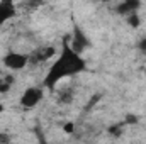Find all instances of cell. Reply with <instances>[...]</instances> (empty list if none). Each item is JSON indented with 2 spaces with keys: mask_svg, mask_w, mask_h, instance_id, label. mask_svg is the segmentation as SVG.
I'll use <instances>...</instances> for the list:
<instances>
[{
  "mask_svg": "<svg viewBox=\"0 0 146 144\" xmlns=\"http://www.w3.org/2000/svg\"><path fill=\"white\" fill-rule=\"evenodd\" d=\"M85 70H87V61L83 59V56L80 53H76L70 46V39L66 36L61 42L60 54L54 56L53 65L49 66V70L42 80V85L49 92H54L56 85L61 80L70 78V76H76V75L83 73Z\"/></svg>",
  "mask_w": 146,
  "mask_h": 144,
  "instance_id": "cell-1",
  "label": "cell"
},
{
  "mask_svg": "<svg viewBox=\"0 0 146 144\" xmlns=\"http://www.w3.org/2000/svg\"><path fill=\"white\" fill-rule=\"evenodd\" d=\"M3 65L12 70V71H19V70H24L27 65H29V54H24V53H17V51H9L5 56H3Z\"/></svg>",
  "mask_w": 146,
  "mask_h": 144,
  "instance_id": "cell-2",
  "label": "cell"
},
{
  "mask_svg": "<svg viewBox=\"0 0 146 144\" xmlns=\"http://www.w3.org/2000/svg\"><path fill=\"white\" fill-rule=\"evenodd\" d=\"M41 98H42V90L41 88L27 87L22 92V95L19 98V104H21V107H24V108H34L41 102Z\"/></svg>",
  "mask_w": 146,
  "mask_h": 144,
  "instance_id": "cell-3",
  "label": "cell"
},
{
  "mask_svg": "<svg viewBox=\"0 0 146 144\" xmlns=\"http://www.w3.org/2000/svg\"><path fill=\"white\" fill-rule=\"evenodd\" d=\"M68 39H70V46H72L76 53H80V54H82L87 48L92 46L90 39L85 36V32H83L78 26H73V32H72V36H68Z\"/></svg>",
  "mask_w": 146,
  "mask_h": 144,
  "instance_id": "cell-4",
  "label": "cell"
},
{
  "mask_svg": "<svg viewBox=\"0 0 146 144\" xmlns=\"http://www.w3.org/2000/svg\"><path fill=\"white\" fill-rule=\"evenodd\" d=\"M56 54H58V51H56V48H53V46L37 48V49L33 51V54H29V65H41V63H46V61L53 59Z\"/></svg>",
  "mask_w": 146,
  "mask_h": 144,
  "instance_id": "cell-5",
  "label": "cell"
},
{
  "mask_svg": "<svg viewBox=\"0 0 146 144\" xmlns=\"http://www.w3.org/2000/svg\"><path fill=\"white\" fill-rule=\"evenodd\" d=\"M17 15V5L14 0H0V27Z\"/></svg>",
  "mask_w": 146,
  "mask_h": 144,
  "instance_id": "cell-6",
  "label": "cell"
},
{
  "mask_svg": "<svg viewBox=\"0 0 146 144\" xmlns=\"http://www.w3.org/2000/svg\"><path fill=\"white\" fill-rule=\"evenodd\" d=\"M139 7H141V0H121L117 3V7H115V12L119 15L126 17V15H129L133 12H138Z\"/></svg>",
  "mask_w": 146,
  "mask_h": 144,
  "instance_id": "cell-7",
  "label": "cell"
},
{
  "mask_svg": "<svg viewBox=\"0 0 146 144\" xmlns=\"http://www.w3.org/2000/svg\"><path fill=\"white\" fill-rule=\"evenodd\" d=\"M14 85V76L12 75H2L0 76V93H5L12 88Z\"/></svg>",
  "mask_w": 146,
  "mask_h": 144,
  "instance_id": "cell-8",
  "label": "cell"
},
{
  "mask_svg": "<svg viewBox=\"0 0 146 144\" xmlns=\"http://www.w3.org/2000/svg\"><path fill=\"white\" fill-rule=\"evenodd\" d=\"M73 100V90L72 88H65L58 93V102L63 104V105H68L70 102Z\"/></svg>",
  "mask_w": 146,
  "mask_h": 144,
  "instance_id": "cell-9",
  "label": "cell"
},
{
  "mask_svg": "<svg viewBox=\"0 0 146 144\" xmlns=\"http://www.w3.org/2000/svg\"><path fill=\"white\" fill-rule=\"evenodd\" d=\"M126 20H127V24H129L133 29H138V27L141 26V17H139L138 12H133V14L126 15Z\"/></svg>",
  "mask_w": 146,
  "mask_h": 144,
  "instance_id": "cell-10",
  "label": "cell"
},
{
  "mask_svg": "<svg viewBox=\"0 0 146 144\" xmlns=\"http://www.w3.org/2000/svg\"><path fill=\"white\" fill-rule=\"evenodd\" d=\"M42 5H44V0H26L24 2V9L29 12H34L37 9H41Z\"/></svg>",
  "mask_w": 146,
  "mask_h": 144,
  "instance_id": "cell-11",
  "label": "cell"
},
{
  "mask_svg": "<svg viewBox=\"0 0 146 144\" xmlns=\"http://www.w3.org/2000/svg\"><path fill=\"white\" fill-rule=\"evenodd\" d=\"M122 126H110L109 127V134L110 136H115V137H119L121 134H122Z\"/></svg>",
  "mask_w": 146,
  "mask_h": 144,
  "instance_id": "cell-12",
  "label": "cell"
},
{
  "mask_svg": "<svg viewBox=\"0 0 146 144\" xmlns=\"http://www.w3.org/2000/svg\"><path fill=\"white\" fill-rule=\"evenodd\" d=\"M138 122H139V119H138L134 114H129V115H126V119H124V124H127V126H129V124L133 126V124H138Z\"/></svg>",
  "mask_w": 146,
  "mask_h": 144,
  "instance_id": "cell-13",
  "label": "cell"
},
{
  "mask_svg": "<svg viewBox=\"0 0 146 144\" xmlns=\"http://www.w3.org/2000/svg\"><path fill=\"white\" fill-rule=\"evenodd\" d=\"M73 131H75V124L73 122H65L63 124V132L65 134H72Z\"/></svg>",
  "mask_w": 146,
  "mask_h": 144,
  "instance_id": "cell-14",
  "label": "cell"
},
{
  "mask_svg": "<svg viewBox=\"0 0 146 144\" xmlns=\"http://www.w3.org/2000/svg\"><path fill=\"white\" fill-rule=\"evenodd\" d=\"M10 141V136H7L5 132H0V143H9Z\"/></svg>",
  "mask_w": 146,
  "mask_h": 144,
  "instance_id": "cell-15",
  "label": "cell"
},
{
  "mask_svg": "<svg viewBox=\"0 0 146 144\" xmlns=\"http://www.w3.org/2000/svg\"><path fill=\"white\" fill-rule=\"evenodd\" d=\"M139 49H141L143 53H146V37L141 39V42H139Z\"/></svg>",
  "mask_w": 146,
  "mask_h": 144,
  "instance_id": "cell-16",
  "label": "cell"
},
{
  "mask_svg": "<svg viewBox=\"0 0 146 144\" xmlns=\"http://www.w3.org/2000/svg\"><path fill=\"white\" fill-rule=\"evenodd\" d=\"M3 112H5V105H3V104H0V114H3Z\"/></svg>",
  "mask_w": 146,
  "mask_h": 144,
  "instance_id": "cell-17",
  "label": "cell"
},
{
  "mask_svg": "<svg viewBox=\"0 0 146 144\" xmlns=\"http://www.w3.org/2000/svg\"><path fill=\"white\" fill-rule=\"evenodd\" d=\"M100 2H106V3H107V2H110V0H100Z\"/></svg>",
  "mask_w": 146,
  "mask_h": 144,
  "instance_id": "cell-18",
  "label": "cell"
},
{
  "mask_svg": "<svg viewBox=\"0 0 146 144\" xmlns=\"http://www.w3.org/2000/svg\"><path fill=\"white\" fill-rule=\"evenodd\" d=\"M2 75H3V71H2V70H0V76H2Z\"/></svg>",
  "mask_w": 146,
  "mask_h": 144,
  "instance_id": "cell-19",
  "label": "cell"
}]
</instances>
